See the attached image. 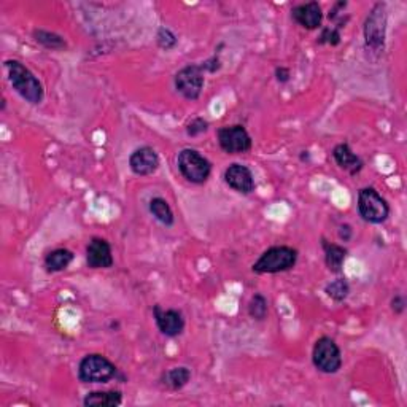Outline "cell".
Wrapping results in <instances>:
<instances>
[{"label":"cell","instance_id":"6da1fadb","mask_svg":"<svg viewBox=\"0 0 407 407\" xmlns=\"http://www.w3.org/2000/svg\"><path fill=\"white\" fill-rule=\"evenodd\" d=\"M5 68H7L8 72L10 83H12L13 89L21 97L28 100V102L32 105H39L44 102V86H41L39 78H37L23 62L10 59L5 62Z\"/></svg>","mask_w":407,"mask_h":407},{"label":"cell","instance_id":"7a4b0ae2","mask_svg":"<svg viewBox=\"0 0 407 407\" xmlns=\"http://www.w3.org/2000/svg\"><path fill=\"white\" fill-rule=\"evenodd\" d=\"M296 261H298V252L294 248L278 245L264 252L252 269L256 274H278L294 267Z\"/></svg>","mask_w":407,"mask_h":407},{"label":"cell","instance_id":"3957f363","mask_svg":"<svg viewBox=\"0 0 407 407\" xmlns=\"http://www.w3.org/2000/svg\"><path fill=\"white\" fill-rule=\"evenodd\" d=\"M118 369L108 358L99 353L86 355L78 366V379L83 384H107L112 380Z\"/></svg>","mask_w":407,"mask_h":407},{"label":"cell","instance_id":"277c9868","mask_svg":"<svg viewBox=\"0 0 407 407\" xmlns=\"http://www.w3.org/2000/svg\"><path fill=\"white\" fill-rule=\"evenodd\" d=\"M177 164L182 176L188 182L196 184L205 183L212 173V164L207 158H204L199 151L191 150V148H184L178 153Z\"/></svg>","mask_w":407,"mask_h":407},{"label":"cell","instance_id":"5b68a950","mask_svg":"<svg viewBox=\"0 0 407 407\" xmlns=\"http://www.w3.org/2000/svg\"><path fill=\"white\" fill-rule=\"evenodd\" d=\"M358 212L368 223L380 225L388 218L390 205L379 194L377 189L363 188L358 193Z\"/></svg>","mask_w":407,"mask_h":407},{"label":"cell","instance_id":"8992f818","mask_svg":"<svg viewBox=\"0 0 407 407\" xmlns=\"http://www.w3.org/2000/svg\"><path fill=\"white\" fill-rule=\"evenodd\" d=\"M312 361L320 372L336 374L342 366V353L331 337H320L312 352Z\"/></svg>","mask_w":407,"mask_h":407},{"label":"cell","instance_id":"52a82bcc","mask_svg":"<svg viewBox=\"0 0 407 407\" xmlns=\"http://www.w3.org/2000/svg\"><path fill=\"white\" fill-rule=\"evenodd\" d=\"M385 32H387V12L385 3H377L371 10L364 23V41L368 48L380 53L385 45Z\"/></svg>","mask_w":407,"mask_h":407},{"label":"cell","instance_id":"ba28073f","mask_svg":"<svg viewBox=\"0 0 407 407\" xmlns=\"http://www.w3.org/2000/svg\"><path fill=\"white\" fill-rule=\"evenodd\" d=\"M218 144L221 150L229 155H242V153L250 151L252 137L240 124L223 126L218 129Z\"/></svg>","mask_w":407,"mask_h":407},{"label":"cell","instance_id":"9c48e42d","mask_svg":"<svg viewBox=\"0 0 407 407\" xmlns=\"http://www.w3.org/2000/svg\"><path fill=\"white\" fill-rule=\"evenodd\" d=\"M204 68L198 64L183 67L176 75V89L184 99L196 100L204 88Z\"/></svg>","mask_w":407,"mask_h":407},{"label":"cell","instance_id":"30bf717a","mask_svg":"<svg viewBox=\"0 0 407 407\" xmlns=\"http://www.w3.org/2000/svg\"><path fill=\"white\" fill-rule=\"evenodd\" d=\"M153 315H155L158 330H160L164 336L177 337L183 332L184 319L180 310H176V309L162 310L160 305H155V309H153Z\"/></svg>","mask_w":407,"mask_h":407},{"label":"cell","instance_id":"8fae6325","mask_svg":"<svg viewBox=\"0 0 407 407\" xmlns=\"http://www.w3.org/2000/svg\"><path fill=\"white\" fill-rule=\"evenodd\" d=\"M129 167L135 176H151L160 167V156L151 146H140L131 155Z\"/></svg>","mask_w":407,"mask_h":407},{"label":"cell","instance_id":"7c38bea8","mask_svg":"<svg viewBox=\"0 0 407 407\" xmlns=\"http://www.w3.org/2000/svg\"><path fill=\"white\" fill-rule=\"evenodd\" d=\"M225 182L237 193L250 194L255 191V178L247 166L242 164H231L225 172Z\"/></svg>","mask_w":407,"mask_h":407},{"label":"cell","instance_id":"4fadbf2b","mask_svg":"<svg viewBox=\"0 0 407 407\" xmlns=\"http://www.w3.org/2000/svg\"><path fill=\"white\" fill-rule=\"evenodd\" d=\"M86 263L91 269H108L113 266L112 247L105 239L94 237L86 248Z\"/></svg>","mask_w":407,"mask_h":407},{"label":"cell","instance_id":"5bb4252c","mask_svg":"<svg viewBox=\"0 0 407 407\" xmlns=\"http://www.w3.org/2000/svg\"><path fill=\"white\" fill-rule=\"evenodd\" d=\"M292 17L301 28L309 30L319 29L321 26V21H323V13H321V7L319 2H307L298 5V7L293 8Z\"/></svg>","mask_w":407,"mask_h":407},{"label":"cell","instance_id":"9a60e30c","mask_svg":"<svg viewBox=\"0 0 407 407\" xmlns=\"http://www.w3.org/2000/svg\"><path fill=\"white\" fill-rule=\"evenodd\" d=\"M332 158H334L337 166L343 169V171H347L348 173H352V176H357V173L361 172L364 166L361 158L357 153H353L352 148L347 144L336 145L334 150H332Z\"/></svg>","mask_w":407,"mask_h":407},{"label":"cell","instance_id":"2e32d148","mask_svg":"<svg viewBox=\"0 0 407 407\" xmlns=\"http://www.w3.org/2000/svg\"><path fill=\"white\" fill-rule=\"evenodd\" d=\"M123 403V395L120 391H93L83 399L86 407H115Z\"/></svg>","mask_w":407,"mask_h":407},{"label":"cell","instance_id":"e0dca14e","mask_svg":"<svg viewBox=\"0 0 407 407\" xmlns=\"http://www.w3.org/2000/svg\"><path fill=\"white\" fill-rule=\"evenodd\" d=\"M321 245H323V250H325V263L328 269H330L331 272L339 274L343 267V261H346L347 250L341 245L326 242L325 239L323 242H321Z\"/></svg>","mask_w":407,"mask_h":407},{"label":"cell","instance_id":"ac0fdd59","mask_svg":"<svg viewBox=\"0 0 407 407\" xmlns=\"http://www.w3.org/2000/svg\"><path fill=\"white\" fill-rule=\"evenodd\" d=\"M73 261V253L67 248H56L50 252L45 258V267L50 272H61L68 267V264Z\"/></svg>","mask_w":407,"mask_h":407},{"label":"cell","instance_id":"d6986e66","mask_svg":"<svg viewBox=\"0 0 407 407\" xmlns=\"http://www.w3.org/2000/svg\"><path fill=\"white\" fill-rule=\"evenodd\" d=\"M150 212L164 226H172L173 221H176L171 205L162 198H153L150 200Z\"/></svg>","mask_w":407,"mask_h":407},{"label":"cell","instance_id":"ffe728a7","mask_svg":"<svg viewBox=\"0 0 407 407\" xmlns=\"http://www.w3.org/2000/svg\"><path fill=\"white\" fill-rule=\"evenodd\" d=\"M189 379H191V371L184 366L173 368V369H171V371H167L166 374H164V377H162L164 385L171 390L183 388L184 385L189 382Z\"/></svg>","mask_w":407,"mask_h":407},{"label":"cell","instance_id":"44dd1931","mask_svg":"<svg viewBox=\"0 0 407 407\" xmlns=\"http://www.w3.org/2000/svg\"><path fill=\"white\" fill-rule=\"evenodd\" d=\"M34 39H35V41H39L40 45H44L45 48H48V50H64L66 48V40L62 39L61 35L50 32V30H41V29L34 30Z\"/></svg>","mask_w":407,"mask_h":407},{"label":"cell","instance_id":"7402d4cb","mask_svg":"<svg viewBox=\"0 0 407 407\" xmlns=\"http://www.w3.org/2000/svg\"><path fill=\"white\" fill-rule=\"evenodd\" d=\"M267 312H269L267 299L264 298L263 294L256 293L250 299V303H248V315H250L253 320L261 321V320H264L267 316Z\"/></svg>","mask_w":407,"mask_h":407},{"label":"cell","instance_id":"603a6c76","mask_svg":"<svg viewBox=\"0 0 407 407\" xmlns=\"http://www.w3.org/2000/svg\"><path fill=\"white\" fill-rule=\"evenodd\" d=\"M325 292L332 301H336V303H342V301L348 296V293H350V287H348L346 278H337L334 280V282L326 285Z\"/></svg>","mask_w":407,"mask_h":407},{"label":"cell","instance_id":"cb8c5ba5","mask_svg":"<svg viewBox=\"0 0 407 407\" xmlns=\"http://www.w3.org/2000/svg\"><path fill=\"white\" fill-rule=\"evenodd\" d=\"M156 40H158V45L161 46L162 50H172L176 48L177 45V35L172 32L171 29H166V28H161L158 30V35H156Z\"/></svg>","mask_w":407,"mask_h":407},{"label":"cell","instance_id":"d4e9b609","mask_svg":"<svg viewBox=\"0 0 407 407\" xmlns=\"http://www.w3.org/2000/svg\"><path fill=\"white\" fill-rule=\"evenodd\" d=\"M207 129H209V123H207V121H205L204 118H194L191 121V123L188 124L187 132H188V135L196 137V135L204 134V132L207 131Z\"/></svg>","mask_w":407,"mask_h":407},{"label":"cell","instance_id":"484cf974","mask_svg":"<svg viewBox=\"0 0 407 407\" xmlns=\"http://www.w3.org/2000/svg\"><path fill=\"white\" fill-rule=\"evenodd\" d=\"M341 41V34L337 29H325L320 37V44H330L337 45Z\"/></svg>","mask_w":407,"mask_h":407},{"label":"cell","instance_id":"4316f807","mask_svg":"<svg viewBox=\"0 0 407 407\" xmlns=\"http://www.w3.org/2000/svg\"><path fill=\"white\" fill-rule=\"evenodd\" d=\"M391 309H393L395 314H403L404 309H406V299L404 296H395L393 301H391Z\"/></svg>","mask_w":407,"mask_h":407},{"label":"cell","instance_id":"83f0119b","mask_svg":"<svg viewBox=\"0 0 407 407\" xmlns=\"http://www.w3.org/2000/svg\"><path fill=\"white\" fill-rule=\"evenodd\" d=\"M200 67L204 68V72H210V73L216 72V70H218V68H220V61H218V57H216V56L210 57V59H207L205 62H202V64H200Z\"/></svg>","mask_w":407,"mask_h":407},{"label":"cell","instance_id":"f1b7e54d","mask_svg":"<svg viewBox=\"0 0 407 407\" xmlns=\"http://www.w3.org/2000/svg\"><path fill=\"white\" fill-rule=\"evenodd\" d=\"M290 70L287 67H277L276 68V78H277V82H280V83H287L288 80H290Z\"/></svg>","mask_w":407,"mask_h":407},{"label":"cell","instance_id":"f546056e","mask_svg":"<svg viewBox=\"0 0 407 407\" xmlns=\"http://www.w3.org/2000/svg\"><path fill=\"white\" fill-rule=\"evenodd\" d=\"M339 237H341V239H343V242L350 240V237H352V228H350V226H348V225L341 226Z\"/></svg>","mask_w":407,"mask_h":407}]
</instances>
